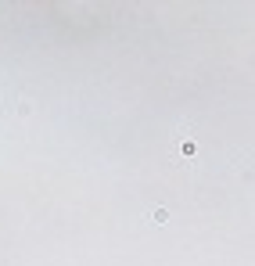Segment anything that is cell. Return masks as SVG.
Returning <instances> with one entry per match:
<instances>
[{
  "instance_id": "1",
  "label": "cell",
  "mask_w": 255,
  "mask_h": 266,
  "mask_svg": "<svg viewBox=\"0 0 255 266\" xmlns=\"http://www.w3.org/2000/svg\"><path fill=\"white\" fill-rule=\"evenodd\" d=\"M151 219H155L158 226H162V223H169V209H155V212H151Z\"/></svg>"
}]
</instances>
